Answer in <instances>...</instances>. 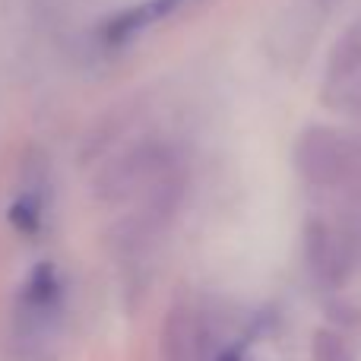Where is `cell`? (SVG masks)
Wrapping results in <instances>:
<instances>
[{"label": "cell", "instance_id": "5b68a950", "mask_svg": "<svg viewBox=\"0 0 361 361\" xmlns=\"http://www.w3.org/2000/svg\"><path fill=\"white\" fill-rule=\"evenodd\" d=\"M180 4H184V0H143V4H137V6H130V10H124V13L108 19L102 35H105L108 44H127L133 35L149 29L152 23L171 16Z\"/></svg>", "mask_w": 361, "mask_h": 361}, {"label": "cell", "instance_id": "8992f818", "mask_svg": "<svg viewBox=\"0 0 361 361\" xmlns=\"http://www.w3.org/2000/svg\"><path fill=\"white\" fill-rule=\"evenodd\" d=\"M361 73V25L345 29V35L336 42V51L330 57V82H345Z\"/></svg>", "mask_w": 361, "mask_h": 361}, {"label": "cell", "instance_id": "52a82bcc", "mask_svg": "<svg viewBox=\"0 0 361 361\" xmlns=\"http://www.w3.org/2000/svg\"><path fill=\"white\" fill-rule=\"evenodd\" d=\"M311 361H355L352 343L336 330H317L311 343Z\"/></svg>", "mask_w": 361, "mask_h": 361}, {"label": "cell", "instance_id": "3957f363", "mask_svg": "<svg viewBox=\"0 0 361 361\" xmlns=\"http://www.w3.org/2000/svg\"><path fill=\"white\" fill-rule=\"evenodd\" d=\"M219 343L209 320L193 307L171 311L165 324L162 339V361H216Z\"/></svg>", "mask_w": 361, "mask_h": 361}, {"label": "cell", "instance_id": "7a4b0ae2", "mask_svg": "<svg viewBox=\"0 0 361 361\" xmlns=\"http://www.w3.org/2000/svg\"><path fill=\"white\" fill-rule=\"evenodd\" d=\"M63 311V295L61 279H57L54 267L42 263L29 282L23 286L16 301V339L25 345H38L57 333Z\"/></svg>", "mask_w": 361, "mask_h": 361}, {"label": "cell", "instance_id": "6da1fadb", "mask_svg": "<svg viewBox=\"0 0 361 361\" xmlns=\"http://www.w3.org/2000/svg\"><path fill=\"white\" fill-rule=\"evenodd\" d=\"M305 267L317 288L324 292L343 288L355 269V250L349 235L330 219H311L305 228Z\"/></svg>", "mask_w": 361, "mask_h": 361}, {"label": "cell", "instance_id": "277c9868", "mask_svg": "<svg viewBox=\"0 0 361 361\" xmlns=\"http://www.w3.org/2000/svg\"><path fill=\"white\" fill-rule=\"evenodd\" d=\"M352 152L345 137L330 130H307L305 140L298 143V165L307 180L314 184H339L349 171Z\"/></svg>", "mask_w": 361, "mask_h": 361}]
</instances>
